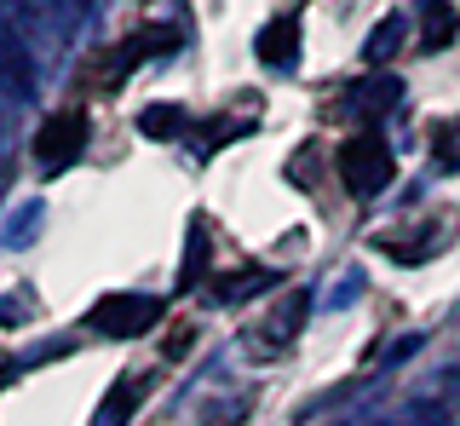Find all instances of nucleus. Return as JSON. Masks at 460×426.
Returning a JSON list of instances; mask_svg holds the SVG:
<instances>
[{"instance_id":"nucleus-1","label":"nucleus","mask_w":460,"mask_h":426,"mask_svg":"<svg viewBox=\"0 0 460 426\" xmlns=\"http://www.w3.org/2000/svg\"><path fill=\"white\" fill-rule=\"evenodd\" d=\"M340 179H345V191H351V196L385 191V184H392V150H385V138L380 133L351 138V145L340 150Z\"/></svg>"},{"instance_id":"nucleus-2","label":"nucleus","mask_w":460,"mask_h":426,"mask_svg":"<svg viewBox=\"0 0 460 426\" xmlns=\"http://www.w3.org/2000/svg\"><path fill=\"white\" fill-rule=\"evenodd\" d=\"M162 317V300H138V294H110V300H98L86 311V329L104 334V340H133L144 334L150 323Z\"/></svg>"},{"instance_id":"nucleus-3","label":"nucleus","mask_w":460,"mask_h":426,"mask_svg":"<svg viewBox=\"0 0 460 426\" xmlns=\"http://www.w3.org/2000/svg\"><path fill=\"white\" fill-rule=\"evenodd\" d=\"M81 145H86V116H81V110H64V116H52L47 127H40L35 162L47 167V173H58V167H69L81 155Z\"/></svg>"},{"instance_id":"nucleus-4","label":"nucleus","mask_w":460,"mask_h":426,"mask_svg":"<svg viewBox=\"0 0 460 426\" xmlns=\"http://www.w3.org/2000/svg\"><path fill=\"white\" fill-rule=\"evenodd\" d=\"M253 52H259V64H265V69H294L299 64V23L294 18L265 23L259 40H253Z\"/></svg>"},{"instance_id":"nucleus-5","label":"nucleus","mask_w":460,"mask_h":426,"mask_svg":"<svg viewBox=\"0 0 460 426\" xmlns=\"http://www.w3.org/2000/svg\"><path fill=\"white\" fill-rule=\"evenodd\" d=\"M138 397H144V386H138L133 375H121V380H115V392L104 397V409L93 415V426H127V421H133V409H138Z\"/></svg>"},{"instance_id":"nucleus-6","label":"nucleus","mask_w":460,"mask_h":426,"mask_svg":"<svg viewBox=\"0 0 460 426\" xmlns=\"http://www.w3.org/2000/svg\"><path fill=\"white\" fill-rule=\"evenodd\" d=\"M172 40H179V30H150L144 40H127V47L115 52V81H121V75H127V69H133V64H144V58H150V52H167Z\"/></svg>"},{"instance_id":"nucleus-7","label":"nucleus","mask_w":460,"mask_h":426,"mask_svg":"<svg viewBox=\"0 0 460 426\" xmlns=\"http://www.w3.org/2000/svg\"><path fill=\"white\" fill-rule=\"evenodd\" d=\"M248 288H270V271H265V265H248V271L213 282V294H219V300H248Z\"/></svg>"},{"instance_id":"nucleus-8","label":"nucleus","mask_w":460,"mask_h":426,"mask_svg":"<svg viewBox=\"0 0 460 426\" xmlns=\"http://www.w3.org/2000/svg\"><path fill=\"white\" fill-rule=\"evenodd\" d=\"M455 30H460L455 12H449V6H431V12H426V35H420V47H443V40H449Z\"/></svg>"},{"instance_id":"nucleus-9","label":"nucleus","mask_w":460,"mask_h":426,"mask_svg":"<svg viewBox=\"0 0 460 426\" xmlns=\"http://www.w3.org/2000/svg\"><path fill=\"white\" fill-rule=\"evenodd\" d=\"M397 40H402V18H385L380 30H374V40H368V64H380L385 52L397 47Z\"/></svg>"},{"instance_id":"nucleus-10","label":"nucleus","mask_w":460,"mask_h":426,"mask_svg":"<svg viewBox=\"0 0 460 426\" xmlns=\"http://www.w3.org/2000/svg\"><path fill=\"white\" fill-rule=\"evenodd\" d=\"M138 127L150 138H167V133H179V116H172V104H155L150 116H138Z\"/></svg>"},{"instance_id":"nucleus-11","label":"nucleus","mask_w":460,"mask_h":426,"mask_svg":"<svg viewBox=\"0 0 460 426\" xmlns=\"http://www.w3.org/2000/svg\"><path fill=\"white\" fill-rule=\"evenodd\" d=\"M201 265H208V243H201V225H196V231H190V265H184V271H179V277H184V282H190V277L201 271Z\"/></svg>"}]
</instances>
